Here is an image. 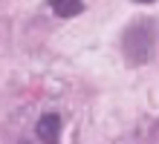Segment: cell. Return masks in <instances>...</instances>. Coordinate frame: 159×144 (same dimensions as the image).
<instances>
[{
    "label": "cell",
    "mask_w": 159,
    "mask_h": 144,
    "mask_svg": "<svg viewBox=\"0 0 159 144\" xmlns=\"http://www.w3.org/2000/svg\"><path fill=\"white\" fill-rule=\"evenodd\" d=\"M46 3H49V9L58 17H75V15L84 12V3H81V0H46Z\"/></svg>",
    "instance_id": "cell-3"
},
{
    "label": "cell",
    "mask_w": 159,
    "mask_h": 144,
    "mask_svg": "<svg viewBox=\"0 0 159 144\" xmlns=\"http://www.w3.org/2000/svg\"><path fill=\"white\" fill-rule=\"evenodd\" d=\"M153 46H156V26H153V20H136L121 35V49H125V58L130 63L151 61Z\"/></svg>",
    "instance_id": "cell-1"
},
{
    "label": "cell",
    "mask_w": 159,
    "mask_h": 144,
    "mask_svg": "<svg viewBox=\"0 0 159 144\" xmlns=\"http://www.w3.org/2000/svg\"><path fill=\"white\" fill-rule=\"evenodd\" d=\"M20 144H29V141H20Z\"/></svg>",
    "instance_id": "cell-5"
},
{
    "label": "cell",
    "mask_w": 159,
    "mask_h": 144,
    "mask_svg": "<svg viewBox=\"0 0 159 144\" xmlns=\"http://www.w3.org/2000/svg\"><path fill=\"white\" fill-rule=\"evenodd\" d=\"M133 3H153V0H133Z\"/></svg>",
    "instance_id": "cell-4"
},
{
    "label": "cell",
    "mask_w": 159,
    "mask_h": 144,
    "mask_svg": "<svg viewBox=\"0 0 159 144\" xmlns=\"http://www.w3.org/2000/svg\"><path fill=\"white\" fill-rule=\"evenodd\" d=\"M35 133H38V138L43 144H58V133H61V115L58 112H46L41 115L38 127H35Z\"/></svg>",
    "instance_id": "cell-2"
}]
</instances>
